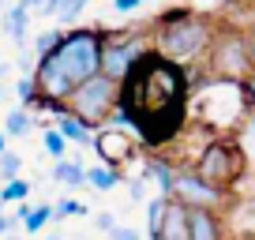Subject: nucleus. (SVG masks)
I'll return each mask as SVG.
<instances>
[{"label": "nucleus", "instance_id": "f257e3e1", "mask_svg": "<svg viewBox=\"0 0 255 240\" xmlns=\"http://www.w3.org/2000/svg\"><path fill=\"white\" fill-rule=\"evenodd\" d=\"M191 102V79L188 68L169 64L165 56L146 49L135 60V68L120 83V109L117 117L128 120L139 131L146 146H165L169 139L180 135L188 120Z\"/></svg>", "mask_w": 255, "mask_h": 240}, {"label": "nucleus", "instance_id": "f03ea898", "mask_svg": "<svg viewBox=\"0 0 255 240\" xmlns=\"http://www.w3.org/2000/svg\"><path fill=\"white\" fill-rule=\"evenodd\" d=\"M109 45V30L105 26H75L68 30L49 56H41L34 68V105H45L53 113H64V102L72 98V90H79L83 83H90L94 75H102V53Z\"/></svg>", "mask_w": 255, "mask_h": 240}, {"label": "nucleus", "instance_id": "7ed1b4c3", "mask_svg": "<svg viewBox=\"0 0 255 240\" xmlns=\"http://www.w3.org/2000/svg\"><path fill=\"white\" fill-rule=\"evenodd\" d=\"M210 38H214V23H210L207 15H199V11H165L158 23V38H154V53L165 56L169 64H180L188 68L191 60H199V56H207V45Z\"/></svg>", "mask_w": 255, "mask_h": 240}, {"label": "nucleus", "instance_id": "20e7f679", "mask_svg": "<svg viewBox=\"0 0 255 240\" xmlns=\"http://www.w3.org/2000/svg\"><path fill=\"white\" fill-rule=\"evenodd\" d=\"M117 109H120V87L109 83L105 75H94L79 90H72V98L64 102V117H72L90 135L109 128V120L117 117Z\"/></svg>", "mask_w": 255, "mask_h": 240}, {"label": "nucleus", "instance_id": "39448f33", "mask_svg": "<svg viewBox=\"0 0 255 240\" xmlns=\"http://www.w3.org/2000/svg\"><path fill=\"white\" fill-rule=\"evenodd\" d=\"M191 173L199 176L203 184L218 188V192H229L240 176L248 173V154L240 150L237 139H214V143L203 146V154H199V161H195Z\"/></svg>", "mask_w": 255, "mask_h": 240}, {"label": "nucleus", "instance_id": "423d86ee", "mask_svg": "<svg viewBox=\"0 0 255 240\" xmlns=\"http://www.w3.org/2000/svg\"><path fill=\"white\" fill-rule=\"evenodd\" d=\"M207 68L218 83H229V87H240V83L252 75V56H248V41L244 30H214L207 45Z\"/></svg>", "mask_w": 255, "mask_h": 240}, {"label": "nucleus", "instance_id": "0eeeda50", "mask_svg": "<svg viewBox=\"0 0 255 240\" xmlns=\"http://www.w3.org/2000/svg\"><path fill=\"white\" fill-rule=\"evenodd\" d=\"M169 203H176V207H184V210H207V214H218V210L229 203V192H218V188L203 184L191 169H176Z\"/></svg>", "mask_w": 255, "mask_h": 240}, {"label": "nucleus", "instance_id": "6e6552de", "mask_svg": "<svg viewBox=\"0 0 255 240\" xmlns=\"http://www.w3.org/2000/svg\"><path fill=\"white\" fill-rule=\"evenodd\" d=\"M146 49H150V45H139V41H113L109 38V45H105V53H102V75L120 87Z\"/></svg>", "mask_w": 255, "mask_h": 240}, {"label": "nucleus", "instance_id": "1a4fd4ad", "mask_svg": "<svg viewBox=\"0 0 255 240\" xmlns=\"http://www.w3.org/2000/svg\"><path fill=\"white\" fill-rule=\"evenodd\" d=\"M188 233L191 240H225L222 218L207 214V210H188Z\"/></svg>", "mask_w": 255, "mask_h": 240}, {"label": "nucleus", "instance_id": "9d476101", "mask_svg": "<svg viewBox=\"0 0 255 240\" xmlns=\"http://www.w3.org/2000/svg\"><path fill=\"white\" fill-rule=\"evenodd\" d=\"M94 150L105 158V169H117L120 161H124L128 154H131V146H128L124 139L117 135V131H109V128H105V131H98V135H94Z\"/></svg>", "mask_w": 255, "mask_h": 240}, {"label": "nucleus", "instance_id": "9b49d317", "mask_svg": "<svg viewBox=\"0 0 255 240\" xmlns=\"http://www.w3.org/2000/svg\"><path fill=\"white\" fill-rule=\"evenodd\" d=\"M158 240H191V233H188V210L176 207V203H169V207H165V218H161Z\"/></svg>", "mask_w": 255, "mask_h": 240}, {"label": "nucleus", "instance_id": "f8f14e48", "mask_svg": "<svg viewBox=\"0 0 255 240\" xmlns=\"http://www.w3.org/2000/svg\"><path fill=\"white\" fill-rule=\"evenodd\" d=\"M146 176H154V180H158V195H161V199H169L173 180H176V169L169 165L165 158H146Z\"/></svg>", "mask_w": 255, "mask_h": 240}, {"label": "nucleus", "instance_id": "ddd939ff", "mask_svg": "<svg viewBox=\"0 0 255 240\" xmlns=\"http://www.w3.org/2000/svg\"><path fill=\"white\" fill-rule=\"evenodd\" d=\"M53 180H60L64 188H79V184H87V169L79 165V161H56V169H53Z\"/></svg>", "mask_w": 255, "mask_h": 240}, {"label": "nucleus", "instance_id": "4468645a", "mask_svg": "<svg viewBox=\"0 0 255 240\" xmlns=\"http://www.w3.org/2000/svg\"><path fill=\"white\" fill-rule=\"evenodd\" d=\"M56 131L64 135V143H94V135H90L87 128H79L72 117H64V113H60V120H56Z\"/></svg>", "mask_w": 255, "mask_h": 240}, {"label": "nucleus", "instance_id": "2eb2a0df", "mask_svg": "<svg viewBox=\"0 0 255 240\" xmlns=\"http://www.w3.org/2000/svg\"><path fill=\"white\" fill-rule=\"evenodd\" d=\"M117 169H105V165H94V169H87V184L90 188H98V192H113L117 188Z\"/></svg>", "mask_w": 255, "mask_h": 240}, {"label": "nucleus", "instance_id": "dca6fc26", "mask_svg": "<svg viewBox=\"0 0 255 240\" xmlns=\"http://www.w3.org/2000/svg\"><path fill=\"white\" fill-rule=\"evenodd\" d=\"M30 128H34V120L26 109H11L8 120H4V135H26Z\"/></svg>", "mask_w": 255, "mask_h": 240}, {"label": "nucleus", "instance_id": "f3484780", "mask_svg": "<svg viewBox=\"0 0 255 240\" xmlns=\"http://www.w3.org/2000/svg\"><path fill=\"white\" fill-rule=\"evenodd\" d=\"M165 207H169V199H161V195H154L150 207H146V229H150V237H158V233H161V218H165Z\"/></svg>", "mask_w": 255, "mask_h": 240}, {"label": "nucleus", "instance_id": "a211bd4d", "mask_svg": "<svg viewBox=\"0 0 255 240\" xmlns=\"http://www.w3.org/2000/svg\"><path fill=\"white\" fill-rule=\"evenodd\" d=\"M26 192H30V184H26V180H8V184L0 188V207H4V203L26 199Z\"/></svg>", "mask_w": 255, "mask_h": 240}, {"label": "nucleus", "instance_id": "6ab92c4d", "mask_svg": "<svg viewBox=\"0 0 255 240\" xmlns=\"http://www.w3.org/2000/svg\"><path fill=\"white\" fill-rule=\"evenodd\" d=\"M49 222H53V207H34L30 218H26L23 225H26V233H41Z\"/></svg>", "mask_w": 255, "mask_h": 240}, {"label": "nucleus", "instance_id": "aec40b11", "mask_svg": "<svg viewBox=\"0 0 255 240\" xmlns=\"http://www.w3.org/2000/svg\"><path fill=\"white\" fill-rule=\"evenodd\" d=\"M8 26H11V38L23 41V34H26V4H19V8L8 11Z\"/></svg>", "mask_w": 255, "mask_h": 240}, {"label": "nucleus", "instance_id": "412c9836", "mask_svg": "<svg viewBox=\"0 0 255 240\" xmlns=\"http://www.w3.org/2000/svg\"><path fill=\"white\" fill-rule=\"evenodd\" d=\"M64 150H68L64 135H60L56 128H49V131H45V154H49V158H56V161H64Z\"/></svg>", "mask_w": 255, "mask_h": 240}, {"label": "nucleus", "instance_id": "4be33fe9", "mask_svg": "<svg viewBox=\"0 0 255 240\" xmlns=\"http://www.w3.org/2000/svg\"><path fill=\"white\" fill-rule=\"evenodd\" d=\"M64 38V30H45V34H38V38H34V49H38V60L41 56H49L56 49V41Z\"/></svg>", "mask_w": 255, "mask_h": 240}, {"label": "nucleus", "instance_id": "5701e85b", "mask_svg": "<svg viewBox=\"0 0 255 240\" xmlns=\"http://www.w3.org/2000/svg\"><path fill=\"white\" fill-rule=\"evenodd\" d=\"M83 214H87V207L79 199H60L53 207V218H83Z\"/></svg>", "mask_w": 255, "mask_h": 240}, {"label": "nucleus", "instance_id": "b1692460", "mask_svg": "<svg viewBox=\"0 0 255 240\" xmlns=\"http://www.w3.org/2000/svg\"><path fill=\"white\" fill-rule=\"evenodd\" d=\"M19 165H23L19 154H11V150L0 154V176H4V180H19Z\"/></svg>", "mask_w": 255, "mask_h": 240}, {"label": "nucleus", "instance_id": "393cba45", "mask_svg": "<svg viewBox=\"0 0 255 240\" xmlns=\"http://www.w3.org/2000/svg\"><path fill=\"white\" fill-rule=\"evenodd\" d=\"M237 143H240V150H244V154H252V158H255V113L248 117V124H244V131H240Z\"/></svg>", "mask_w": 255, "mask_h": 240}, {"label": "nucleus", "instance_id": "a878e982", "mask_svg": "<svg viewBox=\"0 0 255 240\" xmlns=\"http://www.w3.org/2000/svg\"><path fill=\"white\" fill-rule=\"evenodd\" d=\"M19 102H23V105L34 102V83H30V75H23V79H19Z\"/></svg>", "mask_w": 255, "mask_h": 240}, {"label": "nucleus", "instance_id": "bb28decb", "mask_svg": "<svg viewBox=\"0 0 255 240\" xmlns=\"http://www.w3.org/2000/svg\"><path fill=\"white\" fill-rule=\"evenodd\" d=\"M237 90H240V94H244V102H248V105H255V72H252V75H248V79H244V83H240V87H237Z\"/></svg>", "mask_w": 255, "mask_h": 240}, {"label": "nucleus", "instance_id": "cd10ccee", "mask_svg": "<svg viewBox=\"0 0 255 240\" xmlns=\"http://www.w3.org/2000/svg\"><path fill=\"white\" fill-rule=\"evenodd\" d=\"M109 240H139L135 229H128V225H117V229L109 233Z\"/></svg>", "mask_w": 255, "mask_h": 240}, {"label": "nucleus", "instance_id": "c85d7f7f", "mask_svg": "<svg viewBox=\"0 0 255 240\" xmlns=\"http://www.w3.org/2000/svg\"><path fill=\"white\" fill-rule=\"evenodd\" d=\"M56 11H60V19H64V23H68V19H75V15H79V11H83V0H72L68 8H56Z\"/></svg>", "mask_w": 255, "mask_h": 240}, {"label": "nucleus", "instance_id": "c756f323", "mask_svg": "<svg viewBox=\"0 0 255 240\" xmlns=\"http://www.w3.org/2000/svg\"><path fill=\"white\" fill-rule=\"evenodd\" d=\"M94 225H98L102 233H113V229H117V222H113L109 214H98V218H94Z\"/></svg>", "mask_w": 255, "mask_h": 240}, {"label": "nucleus", "instance_id": "7c9ffc66", "mask_svg": "<svg viewBox=\"0 0 255 240\" xmlns=\"http://www.w3.org/2000/svg\"><path fill=\"white\" fill-rule=\"evenodd\" d=\"M244 41H248V56H252V72H255V26L244 30Z\"/></svg>", "mask_w": 255, "mask_h": 240}, {"label": "nucleus", "instance_id": "2f4dec72", "mask_svg": "<svg viewBox=\"0 0 255 240\" xmlns=\"http://www.w3.org/2000/svg\"><path fill=\"white\" fill-rule=\"evenodd\" d=\"M15 218H4V214H0V237H4V233H8V229H15Z\"/></svg>", "mask_w": 255, "mask_h": 240}, {"label": "nucleus", "instance_id": "473e14b6", "mask_svg": "<svg viewBox=\"0 0 255 240\" xmlns=\"http://www.w3.org/2000/svg\"><path fill=\"white\" fill-rule=\"evenodd\" d=\"M117 11H135V0H117Z\"/></svg>", "mask_w": 255, "mask_h": 240}, {"label": "nucleus", "instance_id": "72a5a7b5", "mask_svg": "<svg viewBox=\"0 0 255 240\" xmlns=\"http://www.w3.org/2000/svg\"><path fill=\"white\" fill-rule=\"evenodd\" d=\"M0 154H4V131H0Z\"/></svg>", "mask_w": 255, "mask_h": 240}, {"label": "nucleus", "instance_id": "f704fd0d", "mask_svg": "<svg viewBox=\"0 0 255 240\" xmlns=\"http://www.w3.org/2000/svg\"><path fill=\"white\" fill-rule=\"evenodd\" d=\"M49 240H64V237H49Z\"/></svg>", "mask_w": 255, "mask_h": 240}, {"label": "nucleus", "instance_id": "c9c22d12", "mask_svg": "<svg viewBox=\"0 0 255 240\" xmlns=\"http://www.w3.org/2000/svg\"><path fill=\"white\" fill-rule=\"evenodd\" d=\"M8 240H15V237H8Z\"/></svg>", "mask_w": 255, "mask_h": 240}]
</instances>
